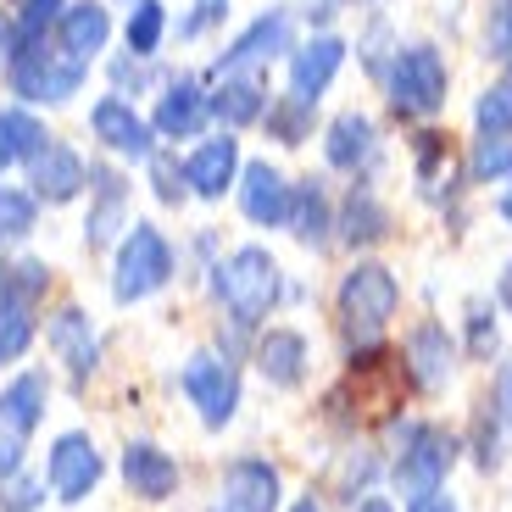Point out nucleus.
<instances>
[{
  "label": "nucleus",
  "mask_w": 512,
  "mask_h": 512,
  "mask_svg": "<svg viewBox=\"0 0 512 512\" xmlns=\"http://www.w3.org/2000/svg\"><path fill=\"white\" fill-rule=\"evenodd\" d=\"M279 284H284V273L262 245H240V251H229L212 268V290L229 307L234 329H256V323L268 318L279 307Z\"/></svg>",
  "instance_id": "f257e3e1"
},
{
  "label": "nucleus",
  "mask_w": 512,
  "mask_h": 512,
  "mask_svg": "<svg viewBox=\"0 0 512 512\" xmlns=\"http://www.w3.org/2000/svg\"><path fill=\"white\" fill-rule=\"evenodd\" d=\"M6 78H12V95H23V101H67V95L84 90V78H90V62H78L73 51H62V39H23L12 51V62H6Z\"/></svg>",
  "instance_id": "f03ea898"
},
{
  "label": "nucleus",
  "mask_w": 512,
  "mask_h": 512,
  "mask_svg": "<svg viewBox=\"0 0 512 512\" xmlns=\"http://www.w3.org/2000/svg\"><path fill=\"white\" fill-rule=\"evenodd\" d=\"M173 279V245H167L162 229L151 223H128L123 245H117V268H112V295L123 307L156 295L162 284Z\"/></svg>",
  "instance_id": "7ed1b4c3"
},
{
  "label": "nucleus",
  "mask_w": 512,
  "mask_h": 512,
  "mask_svg": "<svg viewBox=\"0 0 512 512\" xmlns=\"http://www.w3.org/2000/svg\"><path fill=\"white\" fill-rule=\"evenodd\" d=\"M396 312H401V284L384 262H357V268L340 279V318L357 334V346H368Z\"/></svg>",
  "instance_id": "20e7f679"
},
{
  "label": "nucleus",
  "mask_w": 512,
  "mask_h": 512,
  "mask_svg": "<svg viewBox=\"0 0 512 512\" xmlns=\"http://www.w3.org/2000/svg\"><path fill=\"white\" fill-rule=\"evenodd\" d=\"M446 90H451V73L440 62L435 45H407L396 51V67H390V106L401 117H435L446 106Z\"/></svg>",
  "instance_id": "39448f33"
},
{
  "label": "nucleus",
  "mask_w": 512,
  "mask_h": 512,
  "mask_svg": "<svg viewBox=\"0 0 512 512\" xmlns=\"http://www.w3.org/2000/svg\"><path fill=\"white\" fill-rule=\"evenodd\" d=\"M451 462H457V440L446 435V429H401V457H396V496L423 501L435 496L440 485H446Z\"/></svg>",
  "instance_id": "423d86ee"
},
{
  "label": "nucleus",
  "mask_w": 512,
  "mask_h": 512,
  "mask_svg": "<svg viewBox=\"0 0 512 512\" xmlns=\"http://www.w3.org/2000/svg\"><path fill=\"white\" fill-rule=\"evenodd\" d=\"M179 384H184V396H190V407L201 412L206 429H223L234 418V407H240V373H234V362L212 357V351H195L184 362Z\"/></svg>",
  "instance_id": "0eeeda50"
},
{
  "label": "nucleus",
  "mask_w": 512,
  "mask_h": 512,
  "mask_svg": "<svg viewBox=\"0 0 512 512\" xmlns=\"http://www.w3.org/2000/svg\"><path fill=\"white\" fill-rule=\"evenodd\" d=\"M90 128H95V140L117 156H134V162H151L156 156V128L145 123L123 95H101V101L90 106Z\"/></svg>",
  "instance_id": "6e6552de"
},
{
  "label": "nucleus",
  "mask_w": 512,
  "mask_h": 512,
  "mask_svg": "<svg viewBox=\"0 0 512 512\" xmlns=\"http://www.w3.org/2000/svg\"><path fill=\"white\" fill-rule=\"evenodd\" d=\"M45 479H51L56 501H84L95 485H101V451H95V440L90 435H62L51 446Z\"/></svg>",
  "instance_id": "1a4fd4ad"
},
{
  "label": "nucleus",
  "mask_w": 512,
  "mask_h": 512,
  "mask_svg": "<svg viewBox=\"0 0 512 512\" xmlns=\"http://www.w3.org/2000/svg\"><path fill=\"white\" fill-rule=\"evenodd\" d=\"M284 51H290V12H284V6H273V12H262L240 39H234L229 51L218 56V73H223V78L251 73V67L273 62V56H284Z\"/></svg>",
  "instance_id": "9d476101"
},
{
  "label": "nucleus",
  "mask_w": 512,
  "mask_h": 512,
  "mask_svg": "<svg viewBox=\"0 0 512 512\" xmlns=\"http://www.w3.org/2000/svg\"><path fill=\"white\" fill-rule=\"evenodd\" d=\"M28 173H34V201H51V206H62V201H73L84 184H90V167H84V156L73 151V145H56V140H45L34 156H28Z\"/></svg>",
  "instance_id": "9b49d317"
},
{
  "label": "nucleus",
  "mask_w": 512,
  "mask_h": 512,
  "mask_svg": "<svg viewBox=\"0 0 512 512\" xmlns=\"http://www.w3.org/2000/svg\"><path fill=\"white\" fill-rule=\"evenodd\" d=\"M290 195H295V184H284V173L268 162H251L240 173V206H245V218L262 223V229H284L290 223Z\"/></svg>",
  "instance_id": "f8f14e48"
},
{
  "label": "nucleus",
  "mask_w": 512,
  "mask_h": 512,
  "mask_svg": "<svg viewBox=\"0 0 512 512\" xmlns=\"http://www.w3.org/2000/svg\"><path fill=\"white\" fill-rule=\"evenodd\" d=\"M279 507V468L262 457H240L223 474V512H273Z\"/></svg>",
  "instance_id": "ddd939ff"
},
{
  "label": "nucleus",
  "mask_w": 512,
  "mask_h": 512,
  "mask_svg": "<svg viewBox=\"0 0 512 512\" xmlns=\"http://www.w3.org/2000/svg\"><path fill=\"white\" fill-rule=\"evenodd\" d=\"M451 368H457V346H451L446 323H418L407 334V373L418 390H446Z\"/></svg>",
  "instance_id": "4468645a"
},
{
  "label": "nucleus",
  "mask_w": 512,
  "mask_h": 512,
  "mask_svg": "<svg viewBox=\"0 0 512 512\" xmlns=\"http://www.w3.org/2000/svg\"><path fill=\"white\" fill-rule=\"evenodd\" d=\"M234 173H240V140H229V134H212V140L195 145L190 162H184V184H190L195 195H206V201H218L234 184Z\"/></svg>",
  "instance_id": "2eb2a0df"
},
{
  "label": "nucleus",
  "mask_w": 512,
  "mask_h": 512,
  "mask_svg": "<svg viewBox=\"0 0 512 512\" xmlns=\"http://www.w3.org/2000/svg\"><path fill=\"white\" fill-rule=\"evenodd\" d=\"M45 401H51V379L45 373H17L6 390H0V435L28 440L45 423Z\"/></svg>",
  "instance_id": "dca6fc26"
},
{
  "label": "nucleus",
  "mask_w": 512,
  "mask_h": 512,
  "mask_svg": "<svg viewBox=\"0 0 512 512\" xmlns=\"http://www.w3.org/2000/svg\"><path fill=\"white\" fill-rule=\"evenodd\" d=\"M307 362H312L307 334L268 329L262 340H256V368H262V379H268V384H279V390H295V384L307 379Z\"/></svg>",
  "instance_id": "f3484780"
},
{
  "label": "nucleus",
  "mask_w": 512,
  "mask_h": 512,
  "mask_svg": "<svg viewBox=\"0 0 512 512\" xmlns=\"http://www.w3.org/2000/svg\"><path fill=\"white\" fill-rule=\"evenodd\" d=\"M206 123V90L195 84V78H173L162 90V101H156V117L151 128L162 134V140H195Z\"/></svg>",
  "instance_id": "a211bd4d"
},
{
  "label": "nucleus",
  "mask_w": 512,
  "mask_h": 512,
  "mask_svg": "<svg viewBox=\"0 0 512 512\" xmlns=\"http://www.w3.org/2000/svg\"><path fill=\"white\" fill-rule=\"evenodd\" d=\"M123 479L140 501H167L179 490V462L167 457L162 446H151V440H134L123 451Z\"/></svg>",
  "instance_id": "6ab92c4d"
},
{
  "label": "nucleus",
  "mask_w": 512,
  "mask_h": 512,
  "mask_svg": "<svg viewBox=\"0 0 512 512\" xmlns=\"http://www.w3.org/2000/svg\"><path fill=\"white\" fill-rule=\"evenodd\" d=\"M45 340H51V351L78 373V379H90V373L101 368V340H95L84 307H62V312H56L51 329H45Z\"/></svg>",
  "instance_id": "aec40b11"
},
{
  "label": "nucleus",
  "mask_w": 512,
  "mask_h": 512,
  "mask_svg": "<svg viewBox=\"0 0 512 512\" xmlns=\"http://www.w3.org/2000/svg\"><path fill=\"white\" fill-rule=\"evenodd\" d=\"M106 34H112V17H106L101 0H73L56 17V39H62V51H73L78 62H95L106 51Z\"/></svg>",
  "instance_id": "412c9836"
},
{
  "label": "nucleus",
  "mask_w": 512,
  "mask_h": 512,
  "mask_svg": "<svg viewBox=\"0 0 512 512\" xmlns=\"http://www.w3.org/2000/svg\"><path fill=\"white\" fill-rule=\"evenodd\" d=\"M340 62H346V45H340L334 34H312L307 45H301V51L290 56V84H295V95L318 101V95L334 84Z\"/></svg>",
  "instance_id": "4be33fe9"
},
{
  "label": "nucleus",
  "mask_w": 512,
  "mask_h": 512,
  "mask_svg": "<svg viewBox=\"0 0 512 512\" xmlns=\"http://www.w3.org/2000/svg\"><path fill=\"white\" fill-rule=\"evenodd\" d=\"M323 151H329V167H340V173H362V167L379 156V140H373V123L362 112H346L329 123V140H323Z\"/></svg>",
  "instance_id": "5701e85b"
},
{
  "label": "nucleus",
  "mask_w": 512,
  "mask_h": 512,
  "mask_svg": "<svg viewBox=\"0 0 512 512\" xmlns=\"http://www.w3.org/2000/svg\"><path fill=\"white\" fill-rule=\"evenodd\" d=\"M90 190H95V206H90V223H84V240L90 245H106L117 229H128V195L123 184H117V173H106V167H90Z\"/></svg>",
  "instance_id": "b1692460"
},
{
  "label": "nucleus",
  "mask_w": 512,
  "mask_h": 512,
  "mask_svg": "<svg viewBox=\"0 0 512 512\" xmlns=\"http://www.w3.org/2000/svg\"><path fill=\"white\" fill-rule=\"evenodd\" d=\"M262 112H268V95H262V84H251L245 73L223 78L218 90L206 95V117H218V123H229V128L256 123Z\"/></svg>",
  "instance_id": "393cba45"
},
{
  "label": "nucleus",
  "mask_w": 512,
  "mask_h": 512,
  "mask_svg": "<svg viewBox=\"0 0 512 512\" xmlns=\"http://www.w3.org/2000/svg\"><path fill=\"white\" fill-rule=\"evenodd\" d=\"M384 234H390V212H384V201L368 184H357V190L346 195V212H340V240L346 245H379Z\"/></svg>",
  "instance_id": "a878e982"
},
{
  "label": "nucleus",
  "mask_w": 512,
  "mask_h": 512,
  "mask_svg": "<svg viewBox=\"0 0 512 512\" xmlns=\"http://www.w3.org/2000/svg\"><path fill=\"white\" fill-rule=\"evenodd\" d=\"M290 229H295V240H307V245L329 240L334 218H329V195H323L318 179H307L301 190L290 195Z\"/></svg>",
  "instance_id": "bb28decb"
},
{
  "label": "nucleus",
  "mask_w": 512,
  "mask_h": 512,
  "mask_svg": "<svg viewBox=\"0 0 512 512\" xmlns=\"http://www.w3.org/2000/svg\"><path fill=\"white\" fill-rule=\"evenodd\" d=\"M45 145V128H39L34 112H23V106H12V112H0V167L12 162H28V156Z\"/></svg>",
  "instance_id": "cd10ccee"
},
{
  "label": "nucleus",
  "mask_w": 512,
  "mask_h": 512,
  "mask_svg": "<svg viewBox=\"0 0 512 512\" xmlns=\"http://www.w3.org/2000/svg\"><path fill=\"white\" fill-rule=\"evenodd\" d=\"M312 106L318 101H307V95H295V90L279 95V101H268V112H262L268 117V134L279 145H301L312 134Z\"/></svg>",
  "instance_id": "c85d7f7f"
},
{
  "label": "nucleus",
  "mask_w": 512,
  "mask_h": 512,
  "mask_svg": "<svg viewBox=\"0 0 512 512\" xmlns=\"http://www.w3.org/2000/svg\"><path fill=\"white\" fill-rule=\"evenodd\" d=\"M28 346H34V307L0 295V368H12Z\"/></svg>",
  "instance_id": "c756f323"
},
{
  "label": "nucleus",
  "mask_w": 512,
  "mask_h": 512,
  "mask_svg": "<svg viewBox=\"0 0 512 512\" xmlns=\"http://www.w3.org/2000/svg\"><path fill=\"white\" fill-rule=\"evenodd\" d=\"M34 218H39V201L17 184H0V245H17L34 234Z\"/></svg>",
  "instance_id": "7c9ffc66"
},
{
  "label": "nucleus",
  "mask_w": 512,
  "mask_h": 512,
  "mask_svg": "<svg viewBox=\"0 0 512 512\" xmlns=\"http://www.w3.org/2000/svg\"><path fill=\"white\" fill-rule=\"evenodd\" d=\"M162 34H167V12H162V0H140V6L128 12V51H134V56H156Z\"/></svg>",
  "instance_id": "2f4dec72"
},
{
  "label": "nucleus",
  "mask_w": 512,
  "mask_h": 512,
  "mask_svg": "<svg viewBox=\"0 0 512 512\" xmlns=\"http://www.w3.org/2000/svg\"><path fill=\"white\" fill-rule=\"evenodd\" d=\"M45 284H51L45 262H12V268H0V295H6V301H23V307H34L39 295H45Z\"/></svg>",
  "instance_id": "473e14b6"
},
{
  "label": "nucleus",
  "mask_w": 512,
  "mask_h": 512,
  "mask_svg": "<svg viewBox=\"0 0 512 512\" xmlns=\"http://www.w3.org/2000/svg\"><path fill=\"white\" fill-rule=\"evenodd\" d=\"M512 173V134H485L474 145V179H507Z\"/></svg>",
  "instance_id": "72a5a7b5"
},
{
  "label": "nucleus",
  "mask_w": 512,
  "mask_h": 512,
  "mask_svg": "<svg viewBox=\"0 0 512 512\" xmlns=\"http://www.w3.org/2000/svg\"><path fill=\"white\" fill-rule=\"evenodd\" d=\"M474 117H479L485 134H512V90H507V84H490V90L479 95Z\"/></svg>",
  "instance_id": "f704fd0d"
},
{
  "label": "nucleus",
  "mask_w": 512,
  "mask_h": 512,
  "mask_svg": "<svg viewBox=\"0 0 512 512\" xmlns=\"http://www.w3.org/2000/svg\"><path fill=\"white\" fill-rule=\"evenodd\" d=\"M485 51H490V56H501V62H512V0L490 6V23H485Z\"/></svg>",
  "instance_id": "c9c22d12"
},
{
  "label": "nucleus",
  "mask_w": 512,
  "mask_h": 512,
  "mask_svg": "<svg viewBox=\"0 0 512 512\" xmlns=\"http://www.w3.org/2000/svg\"><path fill=\"white\" fill-rule=\"evenodd\" d=\"M62 6H67V0H23V12H17V34H23V39L45 34V28L62 17Z\"/></svg>",
  "instance_id": "e433bc0d"
},
{
  "label": "nucleus",
  "mask_w": 512,
  "mask_h": 512,
  "mask_svg": "<svg viewBox=\"0 0 512 512\" xmlns=\"http://www.w3.org/2000/svg\"><path fill=\"white\" fill-rule=\"evenodd\" d=\"M0 512H34L39 501H45V485H34V479H6V490H0Z\"/></svg>",
  "instance_id": "4c0bfd02"
},
{
  "label": "nucleus",
  "mask_w": 512,
  "mask_h": 512,
  "mask_svg": "<svg viewBox=\"0 0 512 512\" xmlns=\"http://www.w3.org/2000/svg\"><path fill=\"white\" fill-rule=\"evenodd\" d=\"M468 351H474V357H490V351H496V318H490L485 307H474V323H468Z\"/></svg>",
  "instance_id": "58836bf2"
},
{
  "label": "nucleus",
  "mask_w": 512,
  "mask_h": 512,
  "mask_svg": "<svg viewBox=\"0 0 512 512\" xmlns=\"http://www.w3.org/2000/svg\"><path fill=\"white\" fill-rule=\"evenodd\" d=\"M156 195H162V201H184V167L156 162Z\"/></svg>",
  "instance_id": "ea45409f"
},
{
  "label": "nucleus",
  "mask_w": 512,
  "mask_h": 512,
  "mask_svg": "<svg viewBox=\"0 0 512 512\" xmlns=\"http://www.w3.org/2000/svg\"><path fill=\"white\" fill-rule=\"evenodd\" d=\"M223 12H229V0H201V12H195V17H184V23H179V34H201V28H212Z\"/></svg>",
  "instance_id": "a19ab883"
},
{
  "label": "nucleus",
  "mask_w": 512,
  "mask_h": 512,
  "mask_svg": "<svg viewBox=\"0 0 512 512\" xmlns=\"http://www.w3.org/2000/svg\"><path fill=\"white\" fill-rule=\"evenodd\" d=\"M17 468H23V446L6 435V440H0V485H6V479H17Z\"/></svg>",
  "instance_id": "79ce46f5"
},
{
  "label": "nucleus",
  "mask_w": 512,
  "mask_h": 512,
  "mask_svg": "<svg viewBox=\"0 0 512 512\" xmlns=\"http://www.w3.org/2000/svg\"><path fill=\"white\" fill-rule=\"evenodd\" d=\"M407 512H457V501H451V496H440V490H435V496H423V501H412Z\"/></svg>",
  "instance_id": "37998d69"
},
{
  "label": "nucleus",
  "mask_w": 512,
  "mask_h": 512,
  "mask_svg": "<svg viewBox=\"0 0 512 512\" xmlns=\"http://www.w3.org/2000/svg\"><path fill=\"white\" fill-rule=\"evenodd\" d=\"M496 407H501V418H507V429H512V368L501 373V396H496Z\"/></svg>",
  "instance_id": "c03bdc74"
},
{
  "label": "nucleus",
  "mask_w": 512,
  "mask_h": 512,
  "mask_svg": "<svg viewBox=\"0 0 512 512\" xmlns=\"http://www.w3.org/2000/svg\"><path fill=\"white\" fill-rule=\"evenodd\" d=\"M501 301H507V307H512V268L501 273Z\"/></svg>",
  "instance_id": "a18cd8bd"
},
{
  "label": "nucleus",
  "mask_w": 512,
  "mask_h": 512,
  "mask_svg": "<svg viewBox=\"0 0 512 512\" xmlns=\"http://www.w3.org/2000/svg\"><path fill=\"white\" fill-rule=\"evenodd\" d=\"M357 512H390V501H362Z\"/></svg>",
  "instance_id": "49530a36"
},
{
  "label": "nucleus",
  "mask_w": 512,
  "mask_h": 512,
  "mask_svg": "<svg viewBox=\"0 0 512 512\" xmlns=\"http://www.w3.org/2000/svg\"><path fill=\"white\" fill-rule=\"evenodd\" d=\"M290 512H323V507H318V501H312V496H307V501H295V507H290Z\"/></svg>",
  "instance_id": "de8ad7c7"
},
{
  "label": "nucleus",
  "mask_w": 512,
  "mask_h": 512,
  "mask_svg": "<svg viewBox=\"0 0 512 512\" xmlns=\"http://www.w3.org/2000/svg\"><path fill=\"white\" fill-rule=\"evenodd\" d=\"M501 218H507V223H512V190H507V195H501Z\"/></svg>",
  "instance_id": "09e8293b"
},
{
  "label": "nucleus",
  "mask_w": 512,
  "mask_h": 512,
  "mask_svg": "<svg viewBox=\"0 0 512 512\" xmlns=\"http://www.w3.org/2000/svg\"><path fill=\"white\" fill-rule=\"evenodd\" d=\"M501 84H507V90H512V62H507V78H501Z\"/></svg>",
  "instance_id": "8fccbe9b"
},
{
  "label": "nucleus",
  "mask_w": 512,
  "mask_h": 512,
  "mask_svg": "<svg viewBox=\"0 0 512 512\" xmlns=\"http://www.w3.org/2000/svg\"><path fill=\"white\" fill-rule=\"evenodd\" d=\"M212 512H223V507H212Z\"/></svg>",
  "instance_id": "3c124183"
}]
</instances>
